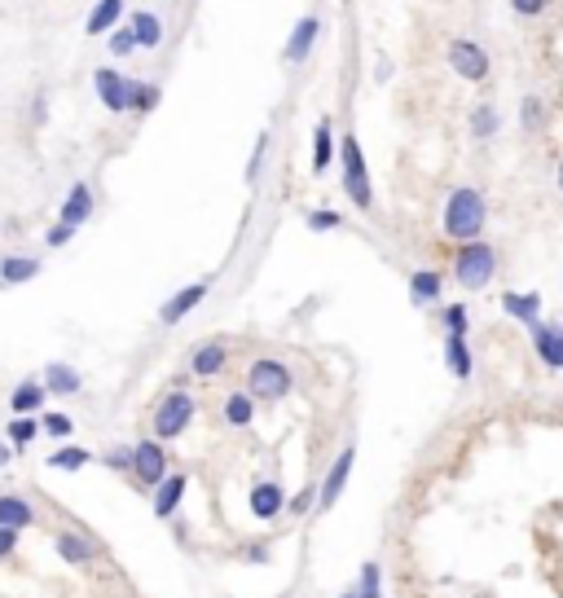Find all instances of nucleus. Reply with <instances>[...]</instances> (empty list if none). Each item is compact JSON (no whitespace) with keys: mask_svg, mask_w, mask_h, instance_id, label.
I'll use <instances>...</instances> for the list:
<instances>
[{"mask_svg":"<svg viewBox=\"0 0 563 598\" xmlns=\"http://www.w3.org/2000/svg\"><path fill=\"white\" fill-rule=\"evenodd\" d=\"M484 220H489V203H484L480 190L471 185H458L445 203V216H440V229H445L454 242H476L484 234Z\"/></svg>","mask_w":563,"mask_h":598,"instance_id":"1","label":"nucleus"},{"mask_svg":"<svg viewBox=\"0 0 563 598\" xmlns=\"http://www.w3.org/2000/svg\"><path fill=\"white\" fill-rule=\"evenodd\" d=\"M339 168H344V190L348 198L361 207V212H370L374 207V190H370V172H366V154H361V141L344 132V141H339Z\"/></svg>","mask_w":563,"mask_h":598,"instance_id":"2","label":"nucleus"},{"mask_svg":"<svg viewBox=\"0 0 563 598\" xmlns=\"http://www.w3.org/2000/svg\"><path fill=\"white\" fill-rule=\"evenodd\" d=\"M493 273H498V251L489 247V242H462L458 260H454V278L458 286H467V291H480V286L493 282Z\"/></svg>","mask_w":563,"mask_h":598,"instance_id":"3","label":"nucleus"},{"mask_svg":"<svg viewBox=\"0 0 563 598\" xmlns=\"http://www.w3.org/2000/svg\"><path fill=\"white\" fill-rule=\"evenodd\" d=\"M194 396L190 392H168L154 409V440H176L194 418Z\"/></svg>","mask_w":563,"mask_h":598,"instance_id":"4","label":"nucleus"},{"mask_svg":"<svg viewBox=\"0 0 563 598\" xmlns=\"http://www.w3.org/2000/svg\"><path fill=\"white\" fill-rule=\"evenodd\" d=\"M247 392L256 396V401H282V396L291 392V370L273 357H260L247 370Z\"/></svg>","mask_w":563,"mask_h":598,"instance_id":"5","label":"nucleus"},{"mask_svg":"<svg viewBox=\"0 0 563 598\" xmlns=\"http://www.w3.org/2000/svg\"><path fill=\"white\" fill-rule=\"evenodd\" d=\"M449 66H454V75L458 80H471V84H480V80H489V53L480 49L476 40H454L449 44Z\"/></svg>","mask_w":563,"mask_h":598,"instance_id":"6","label":"nucleus"},{"mask_svg":"<svg viewBox=\"0 0 563 598\" xmlns=\"http://www.w3.org/2000/svg\"><path fill=\"white\" fill-rule=\"evenodd\" d=\"M137 458H132V475H137L141 484H163V475H168V453H163V440H141Z\"/></svg>","mask_w":563,"mask_h":598,"instance_id":"7","label":"nucleus"},{"mask_svg":"<svg viewBox=\"0 0 563 598\" xmlns=\"http://www.w3.org/2000/svg\"><path fill=\"white\" fill-rule=\"evenodd\" d=\"M203 299H207V282H190V286H181V291H176V295L168 299V304L159 308V321H163V326H181V321L190 317L194 308L203 304Z\"/></svg>","mask_w":563,"mask_h":598,"instance_id":"8","label":"nucleus"},{"mask_svg":"<svg viewBox=\"0 0 563 598\" xmlns=\"http://www.w3.org/2000/svg\"><path fill=\"white\" fill-rule=\"evenodd\" d=\"M533 348L542 365L550 370H563V321H537L533 326Z\"/></svg>","mask_w":563,"mask_h":598,"instance_id":"9","label":"nucleus"},{"mask_svg":"<svg viewBox=\"0 0 563 598\" xmlns=\"http://www.w3.org/2000/svg\"><path fill=\"white\" fill-rule=\"evenodd\" d=\"M93 88H97V97H102V106L110 115H124L128 110V80L119 71H110V66L93 71Z\"/></svg>","mask_w":563,"mask_h":598,"instance_id":"10","label":"nucleus"},{"mask_svg":"<svg viewBox=\"0 0 563 598\" xmlns=\"http://www.w3.org/2000/svg\"><path fill=\"white\" fill-rule=\"evenodd\" d=\"M317 36H322V22H317V14H304L300 22H295V31H291V40H286L282 58L291 62V66H300V62L308 58V53H313Z\"/></svg>","mask_w":563,"mask_h":598,"instance_id":"11","label":"nucleus"},{"mask_svg":"<svg viewBox=\"0 0 563 598\" xmlns=\"http://www.w3.org/2000/svg\"><path fill=\"white\" fill-rule=\"evenodd\" d=\"M352 462H357V449L348 445V449L335 458V467H330L326 484L317 489V506H322V511H330V506L339 502V493H344V484H348V475H352Z\"/></svg>","mask_w":563,"mask_h":598,"instance_id":"12","label":"nucleus"},{"mask_svg":"<svg viewBox=\"0 0 563 598\" xmlns=\"http://www.w3.org/2000/svg\"><path fill=\"white\" fill-rule=\"evenodd\" d=\"M88 216H93V190H88V181H75L71 190H66V198H62L58 220L80 229V225H88Z\"/></svg>","mask_w":563,"mask_h":598,"instance_id":"13","label":"nucleus"},{"mask_svg":"<svg viewBox=\"0 0 563 598\" xmlns=\"http://www.w3.org/2000/svg\"><path fill=\"white\" fill-rule=\"evenodd\" d=\"M225 365H229V348L220 339H212V343H203V348L190 352V370L198 374V379H212V374H220Z\"/></svg>","mask_w":563,"mask_h":598,"instance_id":"14","label":"nucleus"},{"mask_svg":"<svg viewBox=\"0 0 563 598\" xmlns=\"http://www.w3.org/2000/svg\"><path fill=\"white\" fill-rule=\"evenodd\" d=\"M251 511H256V519H264V524H269V519H278V515L286 511V493H282L273 480L256 484V489H251Z\"/></svg>","mask_w":563,"mask_h":598,"instance_id":"15","label":"nucleus"},{"mask_svg":"<svg viewBox=\"0 0 563 598\" xmlns=\"http://www.w3.org/2000/svg\"><path fill=\"white\" fill-rule=\"evenodd\" d=\"M181 497H185V475H163V484H154V515L172 519Z\"/></svg>","mask_w":563,"mask_h":598,"instance_id":"16","label":"nucleus"},{"mask_svg":"<svg viewBox=\"0 0 563 598\" xmlns=\"http://www.w3.org/2000/svg\"><path fill=\"white\" fill-rule=\"evenodd\" d=\"M502 308H506V313H511L515 321H524L528 330H533L537 321H542V295H537V291H528V295L506 291V295H502Z\"/></svg>","mask_w":563,"mask_h":598,"instance_id":"17","label":"nucleus"},{"mask_svg":"<svg viewBox=\"0 0 563 598\" xmlns=\"http://www.w3.org/2000/svg\"><path fill=\"white\" fill-rule=\"evenodd\" d=\"M119 18H124V0H97L93 14L84 22V31L88 36H106V31L119 27Z\"/></svg>","mask_w":563,"mask_h":598,"instance_id":"18","label":"nucleus"},{"mask_svg":"<svg viewBox=\"0 0 563 598\" xmlns=\"http://www.w3.org/2000/svg\"><path fill=\"white\" fill-rule=\"evenodd\" d=\"M330 159H335V119H317L313 128V172H326Z\"/></svg>","mask_w":563,"mask_h":598,"instance_id":"19","label":"nucleus"},{"mask_svg":"<svg viewBox=\"0 0 563 598\" xmlns=\"http://www.w3.org/2000/svg\"><path fill=\"white\" fill-rule=\"evenodd\" d=\"M80 370H75V365H62V361H53L49 370H44V387H49L53 396H75L80 392Z\"/></svg>","mask_w":563,"mask_h":598,"instance_id":"20","label":"nucleus"},{"mask_svg":"<svg viewBox=\"0 0 563 598\" xmlns=\"http://www.w3.org/2000/svg\"><path fill=\"white\" fill-rule=\"evenodd\" d=\"M31 519H36V511H31V502L27 497H18V493H5L0 497V524L5 528H31Z\"/></svg>","mask_w":563,"mask_h":598,"instance_id":"21","label":"nucleus"},{"mask_svg":"<svg viewBox=\"0 0 563 598\" xmlns=\"http://www.w3.org/2000/svg\"><path fill=\"white\" fill-rule=\"evenodd\" d=\"M445 361H449V370H454L458 379H471V370H476V361H471L467 335H449V339H445Z\"/></svg>","mask_w":563,"mask_h":598,"instance_id":"22","label":"nucleus"},{"mask_svg":"<svg viewBox=\"0 0 563 598\" xmlns=\"http://www.w3.org/2000/svg\"><path fill=\"white\" fill-rule=\"evenodd\" d=\"M128 27H132V36H137L141 49H159V44H163V22L154 18V14H146V9H141V14H132Z\"/></svg>","mask_w":563,"mask_h":598,"instance_id":"23","label":"nucleus"},{"mask_svg":"<svg viewBox=\"0 0 563 598\" xmlns=\"http://www.w3.org/2000/svg\"><path fill=\"white\" fill-rule=\"evenodd\" d=\"M31 278H40V260H27V256L0 260V282L5 286H18V282H31Z\"/></svg>","mask_w":563,"mask_h":598,"instance_id":"24","label":"nucleus"},{"mask_svg":"<svg viewBox=\"0 0 563 598\" xmlns=\"http://www.w3.org/2000/svg\"><path fill=\"white\" fill-rule=\"evenodd\" d=\"M159 88L146 84V80H128V110L132 115H150L154 106H159Z\"/></svg>","mask_w":563,"mask_h":598,"instance_id":"25","label":"nucleus"},{"mask_svg":"<svg viewBox=\"0 0 563 598\" xmlns=\"http://www.w3.org/2000/svg\"><path fill=\"white\" fill-rule=\"evenodd\" d=\"M440 273L436 269H418L414 278H410V295H414V304H432V299H440Z\"/></svg>","mask_w":563,"mask_h":598,"instance_id":"26","label":"nucleus"},{"mask_svg":"<svg viewBox=\"0 0 563 598\" xmlns=\"http://www.w3.org/2000/svg\"><path fill=\"white\" fill-rule=\"evenodd\" d=\"M40 431H44V423H36L31 414H14V423L5 427V436H9V445H14V449H27Z\"/></svg>","mask_w":563,"mask_h":598,"instance_id":"27","label":"nucleus"},{"mask_svg":"<svg viewBox=\"0 0 563 598\" xmlns=\"http://www.w3.org/2000/svg\"><path fill=\"white\" fill-rule=\"evenodd\" d=\"M58 555L66 563H88V559H93V546H88L80 533H58Z\"/></svg>","mask_w":563,"mask_h":598,"instance_id":"28","label":"nucleus"},{"mask_svg":"<svg viewBox=\"0 0 563 598\" xmlns=\"http://www.w3.org/2000/svg\"><path fill=\"white\" fill-rule=\"evenodd\" d=\"M251 418H256V405H251V392H234L225 401V423H234V427H247Z\"/></svg>","mask_w":563,"mask_h":598,"instance_id":"29","label":"nucleus"},{"mask_svg":"<svg viewBox=\"0 0 563 598\" xmlns=\"http://www.w3.org/2000/svg\"><path fill=\"white\" fill-rule=\"evenodd\" d=\"M44 392H49V387H40V383H22L14 396H9V401H14V414H36V409L44 405Z\"/></svg>","mask_w":563,"mask_h":598,"instance_id":"30","label":"nucleus"},{"mask_svg":"<svg viewBox=\"0 0 563 598\" xmlns=\"http://www.w3.org/2000/svg\"><path fill=\"white\" fill-rule=\"evenodd\" d=\"M84 462H93V453H88V449H75V445L49 453V467H53V471H80Z\"/></svg>","mask_w":563,"mask_h":598,"instance_id":"31","label":"nucleus"},{"mask_svg":"<svg viewBox=\"0 0 563 598\" xmlns=\"http://www.w3.org/2000/svg\"><path fill=\"white\" fill-rule=\"evenodd\" d=\"M498 128H502V119H498V110H493V106H476V110H471V132H476L480 141H489Z\"/></svg>","mask_w":563,"mask_h":598,"instance_id":"32","label":"nucleus"},{"mask_svg":"<svg viewBox=\"0 0 563 598\" xmlns=\"http://www.w3.org/2000/svg\"><path fill=\"white\" fill-rule=\"evenodd\" d=\"M110 53H115V58H132V53H137L141 49V44H137V36H132V27H115V31H110Z\"/></svg>","mask_w":563,"mask_h":598,"instance_id":"33","label":"nucleus"},{"mask_svg":"<svg viewBox=\"0 0 563 598\" xmlns=\"http://www.w3.org/2000/svg\"><path fill=\"white\" fill-rule=\"evenodd\" d=\"M344 598H379V563H366V568H361V585Z\"/></svg>","mask_w":563,"mask_h":598,"instance_id":"34","label":"nucleus"},{"mask_svg":"<svg viewBox=\"0 0 563 598\" xmlns=\"http://www.w3.org/2000/svg\"><path fill=\"white\" fill-rule=\"evenodd\" d=\"M40 423H44V436H53V440H66V436H71V431H75L71 414H44Z\"/></svg>","mask_w":563,"mask_h":598,"instance_id":"35","label":"nucleus"},{"mask_svg":"<svg viewBox=\"0 0 563 598\" xmlns=\"http://www.w3.org/2000/svg\"><path fill=\"white\" fill-rule=\"evenodd\" d=\"M339 225H344V216L330 212V207H317V212L308 216V229H313V234H326V229H339Z\"/></svg>","mask_w":563,"mask_h":598,"instance_id":"36","label":"nucleus"},{"mask_svg":"<svg viewBox=\"0 0 563 598\" xmlns=\"http://www.w3.org/2000/svg\"><path fill=\"white\" fill-rule=\"evenodd\" d=\"M520 119H524V128H528V132H537V128H542V97H524Z\"/></svg>","mask_w":563,"mask_h":598,"instance_id":"37","label":"nucleus"},{"mask_svg":"<svg viewBox=\"0 0 563 598\" xmlns=\"http://www.w3.org/2000/svg\"><path fill=\"white\" fill-rule=\"evenodd\" d=\"M132 458H137V449H132V445H124V449H110L102 462H106L110 471H132Z\"/></svg>","mask_w":563,"mask_h":598,"instance_id":"38","label":"nucleus"},{"mask_svg":"<svg viewBox=\"0 0 563 598\" xmlns=\"http://www.w3.org/2000/svg\"><path fill=\"white\" fill-rule=\"evenodd\" d=\"M445 326H449V335H467V326H471V321H467V308H462V304H449V308H445Z\"/></svg>","mask_w":563,"mask_h":598,"instance_id":"39","label":"nucleus"},{"mask_svg":"<svg viewBox=\"0 0 563 598\" xmlns=\"http://www.w3.org/2000/svg\"><path fill=\"white\" fill-rule=\"evenodd\" d=\"M313 497H317V489H304L300 497H286V511H291V515H308V511H313Z\"/></svg>","mask_w":563,"mask_h":598,"instance_id":"40","label":"nucleus"},{"mask_svg":"<svg viewBox=\"0 0 563 598\" xmlns=\"http://www.w3.org/2000/svg\"><path fill=\"white\" fill-rule=\"evenodd\" d=\"M264 154H269V132H260V141H256V154H251V163H247V181H256V176H260V163H264Z\"/></svg>","mask_w":563,"mask_h":598,"instance_id":"41","label":"nucleus"},{"mask_svg":"<svg viewBox=\"0 0 563 598\" xmlns=\"http://www.w3.org/2000/svg\"><path fill=\"white\" fill-rule=\"evenodd\" d=\"M71 238H75V225H66V220H58V225L44 234V242H49V247H66Z\"/></svg>","mask_w":563,"mask_h":598,"instance_id":"42","label":"nucleus"},{"mask_svg":"<svg viewBox=\"0 0 563 598\" xmlns=\"http://www.w3.org/2000/svg\"><path fill=\"white\" fill-rule=\"evenodd\" d=\"M511 9H515L520 18H537V14L546 9V0H511Z\"/></svg>","mask_w":563,"mask_h":598,"instance_id":"43","label":"nucleus"},{"mask_svg":"<svg viewBox=\"0 0 563 598\" xmlns=\"http://www.w3.org/2000/svg\"><path fill=\"white\" fill-rule=\"evenodd\" d=\"M14 550H18V528H5V524H0V559L14 555Z\"/></svg>","mask_w":563,"mask_h":598,"instance_id":"44","label":"nucleus"},{"mask_svg":"<svg viewBox=\"0 0 563 598\" xmlns=\"http://www.w3.org/2000/svg\"><path fill=\"white\" fill-rule=\"evenodd\" d=\"M5 462H9V445H0V467H5Z\"/></svg>","mask_w":563,"mask_h":598,"instance_id":"45","label":"nucleus"},{"mask_svg":"<svg viewBox=\"0 0 563 598\" xmlns=\"http://www.w3.org/2000/svg\"><path fill=\"white\" fill-rule=\"evenodd\" d=\"M559 190H563V163H559Z\"/></svg>","mask_w":563,"mask_h":598,"instance_id":"46","label":"nucleus"}]
</instances>
